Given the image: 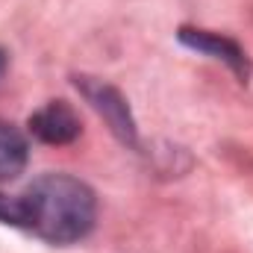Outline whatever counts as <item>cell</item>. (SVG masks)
Returning <instances> with one entry per match:
<instances>
[{
	"mask_svg": "<svg viewBox=\"0 0 253 253\" xmlns=\"http://www.w3.org/2000/svg\"><path fill=\"white\" fill-rule=\"evenodd\" d=\"M0 224H9V227H21L24 230V209H21V197H9V194H0Z\"/></svg>",
	"mask_w": 253,
	"mask_h": 253,
	"instance_id": "obj_6",
	"label": "cell"
},
{
	"mask_svg": "<svg viewBox=\"0 0 253 253\" xmlns=\"http://www.w3.org/2000/svg\"><path fill=\"white\" fill-rule=\"evenodd\" d=\"M177 39H180V44H186L189 50L206 53V56L224 62L242 83H248V77H251V59H248L245 47H242L236 39H230V36H224V33H212V30H197V27H180Z\"/></svg>",
	"mask_w": 253,
	"mask_h": 253,
	"instance_id": "obj_3",
	"label": "cell"
},
{
	"mask_svg": "<svg viewBox=\"0 0 253 253\" xmlns=\"http://www.w3.org/2000/svg\"><path fill=\"white\" fill-rule=\"evenodd\" d=\"M30 159V144L24 132L9 121H0V183L15 180Z\"/></svg>",
	"mask_w": 253,
	"mask_h": 253,
	"instance_id": "obj_5",
	"label": "cell"
},
{
	"mask_svg": "<svg viewBox=\"0 0 253 253\" xmlns=\"http://www.w3.org/2000/svg\"><path fill=\"white\" fill-rule=\"evenodd\" d=\"M27 126H30V132H33L39 141L56 144V147L77 141L80 132H83L80 115H77L74 106L65 103V100H50V103H44L42 109H36V112L30 115Z\"/></svg>",
	"mask_w": 253,
	"mask_h": 253,
	"instance_id": "obj_4",
	"label": "cell"
},
{
	"mask_svg": "<svg viewBox=\"0 0 253 253\" xmlns=\"http://www.w3.org/2000/svg\"><path fill=\"white\" fill-rule=\"evenodd\" d=\"M3 71H6V53L0 50V74H3Z\"/></svg>",
	"mask_w": 253,
	"mask_h": 253,
	"instance_id": "obj_7",
	"label": "cell"
},
{
	"mask_svg": "<svg viewBox=\"0 0 253 253\" xmlns=\"http://www.w3.org/2000/svg\"><path fill=\"white\" fill-rule=\"evenodd\" d=\"M24 230L47 245H77L94 230L97 197L71 174H44L18 194Z\"/></svg>",
	"mask_w": 253,
	"mask_h": 253,
	"instance_id": "obj_1",
	"label": "cell"
},
{
	"mask_svg": "<svg viewBox=\"0 0 253 253\" xmlns=\"http://www.w3.org/2000/svg\"><path fill=\"white\" fill-rule=\"evenodd\" d=\"M74 85L91 103V109L109 124L112 135L124 147H138V126H135V118L129 112V103L112 83L97 80V77H74Z\"/></svg>",
	"mask_w": 253,
	"mask_h": 253,
	"instance_id": "obj_2",
	"label": "cell"
}]
</instances>
